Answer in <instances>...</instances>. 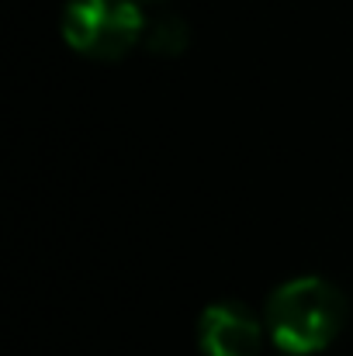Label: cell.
<instances>
[{"mask_svg": "<svg viewBox=\"0 0 353 356\" xmlns=\"http://www.w3.org/2000/svg\"><path fill=\"white\" fill-rule=\"evenodd\" d=\"M270 343L288 356H315L347 325V298L326 277L284 280L263 308Z\"/></svg>", "mask_w": 353, "mask_h": 356, "instance_id": "6da1fadb", "label": "cell"}, {"mask_svg": "<svg viewBox=\"0 0 353 356\" xmlns=\"http://www.w3.org/2000/svg\"><path fill=\"white\" fill-rule=\"evenodd\" d=\"M284 356H288V353H284Z\"/></svg>", "mask_w": 353, "mask_h": 356, "instance_id": "8992f818", "label": "cell"}, {"mask_svg": "<svg viewBox=\"0 0 353 356\" xmlns=\"http://www.w3.org/2000/svg\"><path fill=\"white\" fill-rule=\"evenodd\" d=\"M146 3H156V0H146Z\"/></svg>", "mask_w": 353, "mask_h": 356, "instance_id": "5b68a950", "label": "cell"}, {"mask_svg": "<svg viewBox=\"0 0 353 356\" xmlns=\"http://www.w3.org/2000/svg\"><path fill=\"white\" fill-rule=\"evenodd\" d=\"M267 322L242 301H215L198 318V346L205 356H256Z\"/></svg>", "mask_w": 353, "mask_h": 356, "instance_id": "3957f363", "label": "cell"}, {"mask_svg": "<svg viewBox=\"0 0 353 356\" xmlns=\"http://www.w3.org/2000/svg\"><path fill=\"white\" fill-rule=\"evenodd\" d=\"M63 38L87 59L115 63L146 38V17L139 0H70L63 10Z\"/></svg>", "mask_w": 353, "mask_h": 356, "instance_id": "7a4b0ae2", "label": "cell"}, {"mask_svg": "<svg viewBox=\"0 0 353 356\" xmlns=\"http://www.w3.org/2000/svg\"><path fill=\"white\" fill-rule=\"evenodd\" d=\"M191 45V28L180 14H163L146 28V49L152 56H184Z\"/></svg>", "mask_w": 353, "mask_h": 356, "instance_id": "277c9868", "label": "cell"}]
</instances>
